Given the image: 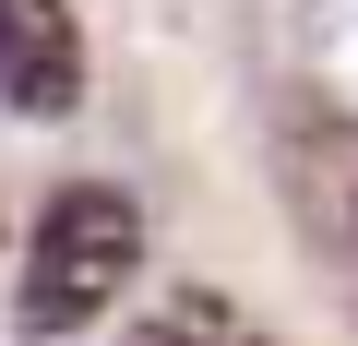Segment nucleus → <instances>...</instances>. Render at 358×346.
I'll use <instances>...</instances> for the list:
<instances>
[{
	"label": "nucleus",
	"mask_w": 358,
	"mask_h": 346,
	"mask_svg": "<svg viewBox=\"0 0 358 346\" xmlns=\"http://www.w3.org/2000/svg\"><path fill=\"white\" fill-rule=\"evenodd\" d=\"M155 334H167V346H263V334H251V322H239L215 287H179V298H155Z\"/></svg>",
	"instance_id": "20e7f679"
},
{
	"label": "nucleus",
	"mask_w": 358,
	"mask_h": 346,
	"mask_svg": "<svg viewBox=\"0 0 358 346\" xmlns=\"http://www.w3.org/2000/svg\"><path fill=\"white\" fill-rule=\"evenodd\" d=\"M0 96L24 120H60L84 96V36H72L60 0H0Z\"/></svg>",
	"instance_id": "f03ea898"
},
{
	"label": "nucleus",
	"mask_w": 358,
	"mask_h": 346,
	"mask_svg": "<svg viewBox=\"0 0 358 346\" xmlns=\"http://www.w3.org/2000/svg\"><path fill=\"white\" fill-rule=\"evenodd\" d=\"M131 275H143V215H131V192L72 180V192H48V215L24 227V287H13V322H24V334H84V322H96Z\"/></svg>",
	"instance_id": "f257e3e1"
},
{
	"label": "nucleus",
	"mask_w": 358,
	"mask_h": 346,
	"mask_svg": "<svg viewBox=\"0 0 358 346\" xmlns=\"http://www.w3.org/2000/svg\"><path fill=\"white\" fill-rule=\"evenodd\" d=\"M299 84L358 131V0H299Z\"/></svg>",
	"instance_id": "7ed1b4c3"
},
{
	"label": "nucleus",
	"mask_w": 358,
	"mask_h": 346,
	"mask_svg": "<svg viewBox=\"0 0 358 346\" xmlns=\"http://www.w3.org/2000/svg\"><path fill=\"white\" fill-rule=\"evenodd\" d=\"M131 346H167V334H155V322H143V334H131Z\"/></svg>",
	"instance_id": "39448f33"
}]
</instances>
